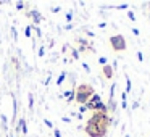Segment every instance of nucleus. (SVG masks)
<instances>
[{
	"label": "nucleus",
	"instance_id": "obj_34",
	"mask_svg": "<svg viewBox=\"0 0 150 137\" xmlns=\"http://www.w3.org/2000/svg\"><path fill=\"white\" fill-rule=\"evenodd\" d=\"M34 29H36V34H37V36H39V37L42 36V31H40V28H37V26H36V28H34Z\"/></svg>",
	"mask_w": 150,
	"mask_h": 137
},
{
	"label": "nucleus",
	"instance_id": "obj_1",
	"mask_svg": "<svg viewBox=\"0 0 150 137\" xmlns=\"http://www.w3.org/2000/svg\"><path fill=\"white\" fill-rule=\"evenodd\" d=\"M110 124H111V118L108 116L107 113L95 111V113L87 119L84 131L89 137H105Z\"/></svg>",
	"mask_w": 150,
	"mask_h": 137
},
{
	"label": "nucleus",
	"instance_id": "obj_16",
	"mask_svg": "<svg viewBox=\"0 0 150 137\" xmlns=\"http://www.w3.org/2000/svg\"><path fill=\"white\" fill-rule=\"evenodd\" d=\"M71 56H73L74 60H79V56H81V55H79L78 49H74V47H71Z\"/></svg>",
	"mask_w": 150,
	"mask_h": 137
},
{
	"label": "nucleus",
	"instance_id": "obj_10",
	"mask_svg": "<svg viewBox=\"0 0 150 137\" xmlns=\"http://www.w3.org/2000/svg\"><path fill=\"white\" fill-rule=\"evenodd\" d=\"M28 108H29V110L34 108V95H33V92L28 94Z\"/></svg>",
	"mask_w": 150,
	"mask_h": 137
},
{
	"label": "nucleus",
	"instance_id": "obj_26",
	"mask_svg": "<svg viewBox=\"0 0 150 137\" xmlns=\"http://www.w3.org/2000/svg\"><path fill=\"white\" fill-rule=\"evenodd\" d=\"M79 114H82V113H86V111H87V108H86V105H81V107H79Z\"/></svg>",
	"mask_w": 150,
	"mask_h": 137
},
{
	"label": "nucleus",
	"instance_id": "obj_27",
	"mask_svg": "<svg viewBox=\"0 0 150 137\" xmlns=\"http://www.w3.org/2000/svg\"><path fill=\"white\" fill-rule=\"evenodd\" d=\"M82 68H84L86 73H91V66H89L87 63H82Z\"/></svg>",
	"mask_w": 150,
	"mask_h": 137
},
{
	"label": "nucleus",
	"instance_id": "obj_18",
	"mask_svg": "<svg viewBox=\"0 0 150 137\" xmlns=\"http://www.w3.org/2000/svg\"><path fill=\"white\" fill-rule=\"evenodd\" d=\"M15 7H16V10H24V7H26V4H24V2H16V4H15Z\"/></svg>",
	"mask_w": 150,
	"mask_h": 137
},
{
	"label": "nucleus",
	"instance_id": "obj_17",
	"mask_svg": "<svg viewBox=\"0 0 150 137\" xmlns=\"http://www.w3.org/2000/svg\"><path fill=\"white\" fill-rule=\"evenodd\" d=\"M31 31H33V26H26V28H24V36H26L28 39L33 36V34H31Z\"/></svg>",
	"mask_w": 150,
	"mask_h": 137
},
{
	"label": "nucleus",
	"instance_id": "obj_35",
	"mask_svg": "<svg viewBox=\"0 0 150 137\" xmlns=\"http://www.w3.org/2000/svg\"><path fill=\"white\" fill-rule=\"evenodd\" d=\"M137 108H139V102H134V103H132V110H137Z\"/></svg>",
	"mask_w": 150,
	"mask_h": 137
},
{
	"label": "nucleus",
	"instance_id": "obj_2",
	"mask_svg": "<svg viewBox=\"0 0 150 137\" xmlns=\"http://www.w3.org/2000/svg\"><path fill=\"white\" fill-rule=\"evenodd\" d=\"M94 94L95 90L91 84H81L74 89V102H78L79 105H86Z\"/></svg>",
	"mask_w": 150,
	"mask_h": 137
},
{
	"label": "nucleus",
	"instance_id": "obj_33",
	"mask_svg": "<svg viewBox=\"0 0 150 137\" xmlns=\"http://www.w3.org/2000/svg\"><path fill=\"white\" fill-rule=\"evenodd\" d=\"M44 55H45V49L40 47V49H39V56H44Z\"/></svg>",
	"mask_w": 150,
	"mask_h": 137
},
{
	"label": "nucleus",
	"instance_id": "obj_37",
	"mask_svg": "<svg viewBox=\"0 0 150 137\" xmlns=\"http://www.w3.org/2000/svg\"><path fill=\"white\" fill-rule=\"evenodd\" d=\"M8 137H15V136H13V134H11V136H8Z\"/></svg>",
	"mask_w": 150,
	"mask_h": 137
},
{
	"label": "nucleus",
	"instance_id": "obj_30",
	"mask_svg": "<svg viewBox=\"0 0 150 137\" xmlns=\"http://www.w3.org/2000/svg\"><path fill=\"white\" fill-rule=\"evenodd\" d=\"M62 121L63 123H71V118L69 116H62Z\"/></svg>",
	"mask_w": 150,
	"mask_h": 137
},
{
	"label": "nucleus",
	"instance_id": "obj_19",
	"mask_svg": "<svg viewBox=\"0 0 150 137\" xmlns=\"http://www.w3.org/2000/svg\"><path fill=\"white\" fill-rule=\"evenodd\" d=\"M98 63H100L102 66L108 65V58H107V56H100V58H98Z\"/></svg>",
	"mask_w": 150,
	"mask_h": 137
},
{
	"label": "nucleus",
	"instance_id": "obj_24",
	"mask_svg": "<svg viewBox=\"0 0 150 137\" xmlns=\"http://www.w3.org/2000/svg\"><path fill=\"white\" fill-rule=\"evenodd\" d=\"M127 8H129V5H127V4H123V5H118L116 10H127Z\"/></svg>",
	"mask_w": 150,
	"mask_h": 137
},
{
	"label": "nucleus",
	"instance_id": "obj_12",
	"mask_svg": "<svg viewBox=\"0 0 150 137\" xmlns=\"http://www.w3.org/2000/svg\"><path fill=\"white\" fill-rule=\"evenodd\" d=\"M68 78V73H60V76H58V79H57V85H62L63 84V81H65V79Z\"/></svg>",
	"mask_w": 150,
	"mask_h": 137
},
{
	"label": "nucleus",
	"instance_id": "obj_32",
	"mask_svg": "<svg viewBox=\"0 0 150 137\" xmlns=\"http://www.w3.org/2000/svg\"><path fill=\"white\" fill-rule=\"evenodd\" d=\"M52 10V13H58L60 10H62V7H53V8H50Z\"/></svg>",
	"mask_w": 150,
	"mask_h": 137
},
{
	"label": "nucleus",
	"instance_id": "obj_11",
	"mask_svg": "<svg viewBox=\"0 0 150 137\" xmlns=\"http://www.w3.org/2000/svg\"><path fill=\"white\" fill-rule=\"evenodd\" d=\"M121 107H123V110H126V108H127V94H126V92L121 94Z\"/></svg>",
	"mask_w": 150,
	"mask_h": 137
},
{
	"label": "nucleus",
	"instance_id": "obj_36",
	"mask_svg": "<svg viewBox=\"0 0 150 137\" xmlns=\"http://www.w3.org/2000/svg\"><path fill=\"white\" fill-rule=\"evenodd\" d=\"M98 28H102V29H103V28H107V23H105V21H103V23H98Z\"/></svg>",
	"mask_w": 150,
	"mask_h": 137
},
{
	"label": "nucleus",
	"instance_id": "obj_14",
	"mask_svg": "<svg viewBox=\"0 0 150 137\" xmlns=\"http://www.w3.org/2000/svg\"><path fill=\"white\" fill-rule=\"evenodd\" d=\"M16 108H18V103H16V98L13 97V119H11L13 126H15V118H16Z\"/></svg>",
	"mask_w": 150,
	"mask_h": 137
},
{
	"label": "nucleus",
	"instance_id": "obj_20",
	"mask_svg": "<svg viewBox=\"0 0 150 137\" xmlns=\"http://www.w3.org/2000/svg\"><path fill=\"white\" fill-rule=\"evenodd\" d=\"M115 89H116V84L110 85V98H115Z\"/></svg>",
	"mask_w": 150,
	"mask_h": 137
},
{
	"label": "nucleus",
	"instance_id": "obj_8",
	"mask_svg": "<svg viewBox=\"0 0 150 137\" xmlns=\"http://www.w3.org/2000/svg\"><path fill=\"white\" fill-rule=\"evenodd\" d=\"M63 97L66 98V102H68V103L74 102V89H71V90H65V92H63Z\"/></svg>",
	"mask_w": 150,
	"mask_h": 137
},
{
	"label": "nucleus",
	"instance_id": "obj_23",
	"mask_svg": "<svg viewBox=\"0 0 150 137\" xmlns=\"http://www.w3.org/2000/svg\"><path fill=\"white\" fill-rule=\"evenodd\" d=\"M127 18H129L131 21H136V15H134V11H127Z\"/></svg>",
	"mask_w": 150,
	"mask_h": 137
},
{
	"label": "nucleus",
	"instance_id": "obj_5",
	"mask_svg": "<svg viewBox=\"0 0 150 137\" xmlns=\"http://www.w3.org/2000/svg\"><path fill=\"white\" fill-rule=\"evenodd\" d=\"M26 16L31 18V20H33V23L36 24L37 28H39L40 21H44V16H42V13H40L39 10H29V11L26 13Z\"/></svg>",
	"mask_w": 150,
	"mask_h": 137
},
{
	"label": "nucleus",
	"instance_id": "obj_25",
	"mask_svg": "<svg viewBox=\"0 0 150 137\" xmlns=\"http://www.w3.org/2000/svg\"><path fill=\"white\" fill-rule=\"evenodd\" d=\"M11 36H13V40L16 42V40H18V34H16V29H15V28H11Z\"/></svg>",
	"mask_w": 150,
	"mask_h": 137
},
{
	"label": "nucleus",
	"instance_id": "obj_6",
	"mask_svg": "<svg viewBox=\"0 0 150 137\" xmlns=\"http://www.w3.org/2000/svg\"><path fill=\"white\" fill-rule=\"evenodd\" d=\"M102 73H103V78H105V79H113L115 69L111 68V65H105L103 69H102Z\"/></svg>",
	"mask_w": 150,
	"mask_h": 137
},
{
	"label": "nucleus",
	"instance_id": "obj_29",
	"mask_svg": "<svg viewBox=\"0 0 150 137\" xmlns=\"http://www.w3.org/2000/svg\"><path fill=\"white\" fill-rule=\"evenodd\" d=\"M137 60H139V61H144V55H142L140 50H137Z\"/></svg>",
	"mask_w": 150,
	"mask_h": 137
},
{
	"label": "nucleus",
	"instance_id": "obj_4",
	"mask_svg": "<svg viewBox=\"0 0 150 137\" xmlns=\"http://www.w3.org/2000/svg\"><path fill=\"white\" fill-rule=\"evenodd\" d=\"M110 45L115 52H123V50H126L127 44L123 34H115V36L110 37Z\"/></svg>",
	"mask_w": 150,
	"mask_h": 137
},
{
	"label": "nucleus",
	"instance_id": "obj_28",
	"mask_svg": "<svg viewBox=\"0 0 150 137\" xmlns=\"http://www.w3.org/2000/svg\"><path fill=\"white\" fill-rule=\"evenodd\" d=\"M131 32H132L134 36H140V31L137 29V28H132V29H131Z\"/></svg>",
	"mask_w": 150,
	"mask_h": 137
},
{
	"label": "nucleus",
	"instance_id": "obj_3",
	"mask_svg": "<svg viewBox=\"0 0 150 137\" xmlns=\"http://www.w3.org/2000/svg\"><path fill=\"white\" fill-rule=\"evenodd\" d=\"M86 108H87V110H91V111H102V113H107L108 114L107 103H103V102H102V98H100V95H98V94L92 95L91 100L86 103Z\"/></svg>",
	"mask_w": 150,
	"mask_h": 137
},
{
	"label": "nucleus",
	"instance_id": "obj_31",
	"mask_svg": "<svg viewBox=\"0 0 150 137\" xmlns=\"http://www.w3.org/2000/svg\"><path fill=\"white\" fill-rule=\"evenodd\" d=\"M71 20H73V11H69V13H66V21L69 23Z\"/></svg>",
	"mask_w": 150,
	"mask_h": 137
},
{
	"label": "nucleus",
	"instance_id": "obj_9",
	"mask_svg": "<svg viewBox=\"0 0 150 137\" xmlns=\"http://www.w3.org/2000/svg\"><path fill=\"white\" fill-rule=\"evenodd\" d=\"M18 124H20V127H21V134H23V136H28V123H26V119L21 118V119L18 121Z\"/></svg>",
	"mask_w": 150,
	"mask_h": 137
},
{
	"label": "nucleus",
	"instance_id": "obj_22",
	"mask_svg": "<svg viewBox=\"0 0 150 137\" xmlns=\"http://www.w3.org/2000/svg\"><path fill=\"white\" fill-rule=\"evenodd\" d=\"M44 124H45L47 127H50V129H53V123L50 119H47V118H44Z\"/></svg>",
	"mask_w": 150,
	"mask_h": 137
},
{
	"label": "nucleus",
	"instance_id": "obj_38",
	"mask_svg": "<svg viewBox=\"0 0 150 137\" xmlns=\"http://www.w3.org/2000/svg\"><path fill=\"white\" fill-rule=\"evenodd\" d=\"M124 137H131V136H124Z\"/></svg>",
	"mask_w": 150,
	"mask_h": 137
},
{
	"label": "nucleus",
	"instance_id": "obj_13",
	"mask_svg": "<svg viewBox=\"0 0 150 137\" xmlns=\"http://www.w3.org/2000/svg\"><path fill=\"white\" fill-rule=\"evenodd\" d=\"M131 90H132V82H131L129 76H126V89H124V92H126V94H129Z\"/></svg>",
	"mask_w": 150,
	"mask_h": 137
},
{
	"label": "nucleus",
	"instance_id": "obj_21",
	"mask_svg": "<svg viewBox=\"0 0 150 137\" xmlns=\"http://www.w3.org/2000/svg\"><path fill=\"white\" fill-rule=\"evenodd\" d=\"M53 137H63L62 136V131H60L58 127H53Z\"/></svg>",
	"mask_w": 150,
	"mask_h": 137
},
{
	"label": "nucleus",
	"instance_id": "obj_7",
	"mask_svg": "<svg viewBox=\"0 0 150 137\" xmlns=\"http://www.w3.org/2000/svg\"><path fill=\"white\" fill-rule=\"evenodd\" d=\"M118 108L116 102H115V98H108V103H107V111L108 113H115Z\"/></svg>",
	"mask_w": 150,
	"mask_h": 137
},
{
	"label": "nucleus",
	"instance_id": "obj_15",
	"mask_svg": "<svg viewBox=\"0 0 150 137\" xmlns=\"http://www.w3.org/2000/svg\"><path fill=\"white\" fill-rule=\"evenodd\" d=\"M0 119H2V123H4V124H2V126H4V129H8V119H7V116H5V114L4 113H0Z\"/></svg>",
	"mask_w": 150,
	"mask_h": 137
}]
</instances>
